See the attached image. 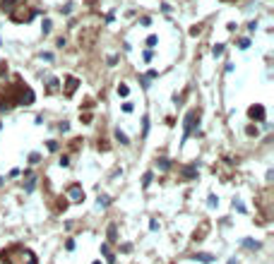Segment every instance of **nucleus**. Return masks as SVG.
Listing matches in <instances>:
<instances>
[{
	"label": "nucleus",
	"instance_id": "f257e3e1",
	"mask_svg": "<svg viewBox=\"0 0 274 264\" xmlns=\"http://www.w3.org/2000/svg\"><path fill=\"white\" fill-rule=\"evenodd\" d=\"M34 15H36L34 10H27L24 5H19V7H15L10 12V19H12V22H31Z\"/></svg>",
	"mask_w": 274,
	"mask_h": 264
},
{
	"label": "nucleus",
	"instance_id": "f03ea898",
	"mask_svg": "<svg viewBox=\"0 0 274 264\" xmlns=\"http://www.w3.org/2000/svg\"><path fill=\"white\" fill-rule=\"evenodd\" d=\"M67 197H70L72 202H84V190H82V185H77V182H75V185H70V187H67Z\"/></svg>",
	"mask_w": 274,
	"mask_h": 264
},
{
	"label": "nucleus",
	"instance_id": "7ed1b4c3",
	"mask_svg": "<svg viewBox=\"0 0 274 264\" xmlns=\"http://www.w3.org/2000/svg\"><path fill=\"white\" fill-rule=\"evenodd\" d=\"M22 2H24V0H0V7H2V12L10 15V12H12L15 7H19Z\"/></svg>",
	"mask_w": 274,
	"mask_h": 264
},
{
	"label": "nucleus",
	"instance_id": "20e7f679",
	"mask_svg": "<svg viewBox=\"0 0 274 264\" xmlns=\"http://www.w3.org/2000/svg\"><path fill=\"white\" fill-rule=\"evenodd\" d=\"M77 77H67V79H65V96H72L75 94V89H77Z\"/></svg>",
	"mask_w": 274,
	"mask_h": 264
},
{
	"label": "nucleus",
	"instance_id": "39448f33",
	"mask_svg": "<svg viewBox=\"0 0 274 264\" xmlns=\"http://www.w3.org/2000/svg\"><path fill=\"white\" fill-rule=\"evenodd\" d=\"M195 118H197V113H195V110H190V113H188V118H185V137L190 135L192 128H195Z\"/></svg>",
	"mask_w": 274,
	"mask_h": 264
},
{
	"label": "nucleus",
	"instance_id": "423d86ee",
	"mask_svg": "<svg viewBox=\"0 0 274 264\" xmlns=\"http://www.w3.org/2000/svg\"><path fill=\"white\" fill-rule=\"evenodd\" d=\"M248 115H250V118H257V120H265V108H262V106H253V108L248 110Z\"/></svg>",
	"mask_w": 274,
	"mask_h": 264
},
{
	"label": "nucleus",
	"instance_id": "0eeeda50",
	"mask_svg": "<svg viewBox=\"0 0 274 264\" xmlns=\"http://www.w3.org/2000/svg\"><path fill=\"white\" fill-rule=\"evenodd\" d=\"M116 139H118L120 144H128V135H125V132H120V130H116Z\"/></svg>",
	"mask_w": 274,
	"mask_h": 264
},
{
	"label": "nucleus",
	"instance_id": "6e6552de",
	"mask_svg": "<svg viewBox=\"0 0 274 264\" xmlns=\"http://www.w3.org/2000/svg\"><path fill=\"white\" fill-rule=\"evenodd\" d=\"M195 259H200V262H204V264H209L212 259H214V257H212V255H195Z\"/></svg>",
	"mask_w": 274,
	"mask_h": 264
},
{
	"label": "nucleus",
	"instance_id": "1a4fd4ad",
	"mask_svg": "<svg viewBox=\"0 0 274 264\" xmlns=\"http://www.w3.org/2000/svg\"><path fill=\"white\" fill-rule=\"evenodd\" d=\"M108 240H111V243L118 240V238H116V226H108Z\"/></svg>",
	"mask_w": 274,
	"mask_h": 264
},
{
	"label": "nucleus",
	"instance_id": "9d476101",
	"mask_svg": "<svg viewBox=\"0 0 274 264\" xmlns=\"http://www.w3.org/2000/svg\"><path fill=\"white\" fill-rule=\"evenodd\" d=\"M156 163H159V168H161V171H166V168H168V159H159V161H156Z\"/></svg>",
	"mask_w": 274,
	"mask_h": 264
},
{
	"label": "nucleus",
	"instance_id": "9b49d317",
	"mask_svg": "<svg viewBox=\"0 0 274 264\" xmlns=\"http://www.w3.org/2000/svg\"><path fill=\"white\" fill-rule=\"evenodd\" d=\"M118 94H120V96H128V94H130V89L125 87V84H120V87H118Z\"/></svg>",
	"mask_w": 274,
	"mask_h": 264
},
{
	"label": "nucleus",
	"instance_id": "f8f14e48",
	"mask_svg": "<svg viewBox=\"0 0 274 264\" xmlns=\"http://www.w3.org/2000/svg\"><path fill=\"white\" fill-rule=\"evenodd\" d=\"M183 175H185V178H195V168H185Z\"/></svg>",
	"mask_w": 274,
	"mask_h": 264
},
{
	"label": "nucleus",
	"instance_id": "ddd939ff",
	"mask_svg": "<svg viewBox=\"0 0 274 264\" xmlns=\"http://www.w3.org/2000/svg\"><path fill=\"white\" fill-rule=\"evenodd\" d=\"M212 53H214V55H221V53H224V46H221V43H217V46H214V51H212Z\"/></svg>",
	"mask_w": 274,
	"mask_h": 264
},
{
	"label": "nucleus",
	"instance_id": "4468645a",
	"mask_svg": "<svg viewBox=\"0 0 274 264\" xmlns=\"http://www.w3.org/2000/svg\"><path fill=\"white\" fill-rule=\"evenodd\" d=\"M156 41H159V38H156V36H149V38H147V46L152 48V46H156Z\"/></svg>",
	"mask_w": 274,
	"mask_h": 264
},
{
	"label": "nucleus",
	"instance_id": "2eb2a0df",
	"mask_svg": "<svg viewBox=\"0 0 274 264\" xmlns=\"http://www.w3.org/2000/svg\"><path fill=\"white\" fill-rule=\"evenodd\" d=\"M149 182H152V173H147V175H144V180H142V185H144V187H147Z\"/></svg>",
	"mask_w": 274,
	"mask_h": 264
},
{
	"label": "nucleus",
	"instance_id": "dca6fc26",
	"mask_svg": "<svg viewBox=\"0 0 274 264\" xmlns=\"http://www.w3.org/2000/svg\"><path fill=\"white\" fill-rule=\"evenodd\" d=\"M233 209H238V211H245V207H243L240 202H233Z\"/></svg>",
	"mask_w": 274,
	"mask_h": 264
},
{
	"label": "nucleus",
	"instance_id": "f3484780",
	"mask_svg": "<svg viewBox=\"0 0 274 264\" xmlns=\"http://www.w3.org/2000/svg\"><path fill=\"white\" fill-rule=\"evenodd\" d=\"M48 31H51V22L46 19V22H43V34H48Z\"/></svg>",
	"mask_w": 274,
	"mask_h": 264
},
{
	"label": "nucleus",
	"instance_id": "a211bd4d",
	"mask_svg": "<svg viewBox=\"0 0 274 264\" xmlns=\"http://www.w3.org/2000/svg\"><path fill=\"white\" fill-rule=\"evenodd\" d=\"M108 204V197H99V207H106Z\"/></svg>",
	"mask_w": 274,
	"mask_h": 264
},
{
	"label": "nucleus",
	"instance_id": "6ab92c4d",
	"mask_svg": "<svg viewBox=\"0 0 274 264\" xmlns=\"http://www.w3.org/2000/svg\"><path fill=\"white\" fill-rule=\"evenodd\" d=\"M94 264H101V262H94Z\"/></svg>",
	"mask_w": 274,
	"mask_h": 264
}]
</instances>
